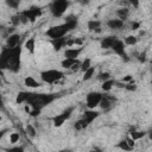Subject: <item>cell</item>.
I'll list each match as a JSON object with an SVG mask.
<instances>
[{
    "label": "cell",
    "mask_w": 152,
    "mask_h": 152,
    "mask_svg": "<svg viewBox=\"0 0 152 152\" xmlns=\"http://www.w3.org/2000/svg\"><path fill=\"white\" fill-rule=\"evenodd\" d=\"M0 121H1V116H0Z\"/></svg>",
    "instance_id": "bcb514c9"
},
{
    "label": "cell",
    "mask_w": 152,
    "mask_h": 152,
    "mask_svg": "<svg viewBox=\"0 0 152 152\" xmlns=\"http://www.w3.org/2000/svg\"><path fill=\"white\" fill-rule=\"evenodd\" d=\"M6 132H7V129H2V131H0V138H1Z\"/></svg>",
    "instance_id": "ee69618b"
},
{
    "label": "cell",
    "mask_w": 152,
    "mask_h": 152,
    "mask_svg": "<svg viewBox=\"0 0 152 152\" xmlns=\"http://www.w3.org/2000/svg\"><path fill=\"white\" fill-rule=\"evenodd\" d=\"M115 147H118V148H120V150H122V151H125V152H131L133 148L127 144V141L124 139V140H121V141H119L116 145H115Z\"/></svg>",
    "instance_id": "cb8c5ba5"
},
{
    "label": "cell",
    "mask_w": 152,
    "mask_h": 152,
    "mask_svg": "<svg viewBox=\"0 0 152 152\" xmlns=\"http://www.w3.org/2000/svg\"><path fill=\"white\" fill-rule=\"evenodd\" d=\"M97 78L104 82V81H107V80H109V78H110V74H109V72H101V74H99Z\"/></svg>",
    "instance_id": "e575fe53"
},
{
    "label": "cell",
    "mask_w": 152,
    "mask_h": 152,
    "mask_svg": "<svg viewBox=\"0 0 152 152\" xmlns=\"http://www.w3.org/2000/svg\"><path fill=\"white\" fill-rule=\"evenodd\" d=\"M137 56H138L137 58H138V61H139L140 63H145V62H146V52H145V51H144V52L138 53Z\"/></svg>",
    "instance_id": "8d00e7d4"
},
{
    "label": "cell",
    "mask_w": 152,
    "mask_h": 152,
    "mask_svg": "<svg viewBox=\"0 0 152 152\" xmlns=\"http://www.w3.org/2000/svg\"><path fill=\"white\" fill-rule=\"evenodd\" d=\"M115 101H116V99L114 96H112L109 94H102V97H101V101H100L99 106L101 107L102 110L107 112V110H109L114 106Z\"/></svg>",
    "instance_id": "30bf717a"
},
{
    "label": "cell",
    "mask_w": 152,
    "mask_h": 152,
    "mask_svg": "<svg viewBox=\"0 0 152 152\" xmlns=\"http://www.w3.org/2000/svg\"><path fill=\"white\" fill-rule=\"evenodd\" d=\"M90 66H91V59H90V58H86V59H83V62H81L80 70H81L82 72H84V71L88 70Z\"/></svg>",
    "instance_id": "4316f807"
},
{
    "label": "cell",
    "mask_w": 152,
    "mask_h": 152,
    "mask_svg": "<svg viewBox=\"0 0 152 152\" xmlns=\"http://www.w3.org/2000/svg\"><path fill=\"white\" fill-rule=\"evenodd\" d=\"M110 49H112L116 55H119L125 62H128V61H129V57H128V55H127L126 51H125V44H124V42L120 40L119 38L114 42V44L112 45Z\"/></svg>",
    "instance_id": "9c48e42d"
},
{
    "label": "cell",
    "mask_w": 152,
    "mask_h": 152,
    "mask_svg": "<svg viewBox=\"0 0 152 152\" xmlns=\"http://www.w3.org/2000/svg\"><path fill=\"white\" fill-rule=\"evenodd\" d=\"M83 51V48L82 46H78V48H69L64 51V56L65 58H69V59H77V57L80 56V53Z\"/></svg>",
    "instance_id": "4fadbf2b"
},
{
    "label": "cell",
    "mask_w": 152,
    "mask_h": 152,
    "mask_svg": "<svg viewBox=\"0 0 152 152\" xmlns=\"http://www.w3.org/2000/svg\"><path fill=\"white\" fill-rule=\"evenodd\" d=\"M118 39V37H115V36H108V37H104V38H102L101 39V49H103V50H108V49H110L112 48V45L114 44V42Z\"/></svg>",
    "instance_id": "9a60e30c"
},
{
    "label": "cell",
    "mask_w": 152,
    "mask_h": 152,
    "mask_svg": "<svg viewBox=\"0 0 152 152\" xmlns=\"http://www.w3.org/2000/svg\"><path fill=\"white\" fill-rule=\"evenodd\" d=\"M82 44H83V40L81 38H71V39H68L66 40V46H71V45L82 46Z\"/></svg>",
    "instance_id": "83f0119b"
},
{
    "label": "cell",
    "mask_w": 152,
    "mask_h": 152,
    "mask_svg": "<svg viewBox=\"0 0 152 152\" xmlns=\"http://www.w3.org/2000/svg\"><path fill=\"white\" fill-rule=\"evenodd\" d=\"M24 83H25V86L28 87V88H38V87H40V83H39L38 81H36L32 76H27V77H25Z\"/></svg>",
    "instance_id": "ffe728a7"
},
{
    "label": "cell",
    "mask_w": 152,
    "mask_h": 152,
    "mask_svg": "<svg viewBox=\"0 0 152 152\" xmlns=\"http://www.w3.org/2000/svg\"><path fill=\"white\" fill-rule=\"evenodd\" d=\"M59 94H43V93H28V97L26 101V104L31 108L30 115L32 118H36L40 114L43 108L49 106L51 102H53L56 99H58Z\"/></svg>",
    "instance_id": "7a4b0ae2"
},
{
    "label": "cell",
    "mask_w": 152,
    "mask_h": 152,
    "mask_svg": "<svg viewBox=\"0 0 152 152\" xmlns=\"http://www.w3.org/2000/svg\"><path fill=\"white\" fill-rule=\"evenodd\" d=\"M140 27V23L139 21H132L131 23V28L132 30H138Z\"/></svg>",
    "instance_id": "f35d334b"
},
{
    "label": "cell",
    "mask_w": 152,
    "mask_h": 152,
    "mask_svg": "<svg viewBox=\"0 0 152 152\" xmlns=\"http://www.w3.org/2000/svg\"><path fill=\"white\" fill-rule=\"evenodd\" d=\"M0 84H1V80H0Z\"/></svg>",
    "instance_id": "7dc6e473"
},
{
    "label": "cell",
    "mask_w": 152,
    "mask_h": 152,
    "mask_svg": "<svg viewBox=\"0 0 152 152\" xmlns=\"http://www.w3.org/2000/svg\"><path fill=\"white\" fill-rule=\"evenodd\" d=\"M121 82H122V83H125V84L131 83V82H134V81H133V76H132V75H126V76L121 80Z\"/></svg>",
    "instance_id": "74e56055"
},
{
    "label": "cell",
    "mask_w": 152,
    "mask_h": 152,
    "mask_svg": "<svg viewBox=\"0 0 152 152\" xmlns=\"http://www.w3.org/2000/svg\"><path fill=\"white\" fill-rule=\"evenodd\" d=\"M87 26H88V30L89 31L95 32V33H100L102 31L101 30V21L100 20H95V19L89 20L88 24H87Z\"/></svg>",
    "instance_id": "2e32d148"
},
{
    "label": "cell",
    "mask_w": 152,
    "mask_h": 152,
    "mask_svg": "<svg viewBox=\"0 0 152 152\" xmlns=\"http://www.w3.org/2000/svg\"><path fill=\"white\" fill-rule=\"evenodd\" d=\"M129 4H131V5H133V6H135V7H138V5H139V2H138V1H131Z\"/></svg>",
    "instance_id": "b9f144b4"
},
{
    "label": "cell",
    "mask_w": 152,
    "mask_h": 152,
    "mask_svg": "<svg viewBox=\"0 0 152 152\" xmlns=\"http://www.w3.org/2000/svg\"><path fill=\"white\" fill-rule=\"evenodd\" d=\"M78 24V19L76 15L74 14H69L65 17V21L63 24H59V25H55V26H51L50 28L46 30L45 34L48 37H50L51 39H57V38H63L65 37V34L68 32H70L71 30L76 28Z\"/></svg>",
    "instance_id": "3957f363"
},
{
    "label": "cell",
    "mask_w": 152,
    "mask_h": 152,
    "mask_svg": "<svg viewBox=\"0 0 152 152\" xmlns=\"http://www.w3.org/2000/svg\"><path fill=\"white\" fill-rule=\"evenodd\" d=\"M94 72H95V68H94V66H90L88 70H86V71L83 72V77H82V80H83V81H89V80L93 77Z\"/></svg>",
    "instance_id": "484cf974"
},
{
    "label": "cell",
    "mask_w": 152,
    "mask_h": 152,
    "mask_svg": "<svg viewBox=\"0 0 152 152\" xmlns=\"http://www.w3.org/2000/svg\"><path fill=\"white\" fill-rule=\"evenodd\" d=\"M64 77V72L57 69H49V70H44L40 71V78L44 83L48 84H52L59 80H62Z\"/></svg>",
    "instance_id": "277c9868"
},
{
    "label": "cell",
    "mask_w": 152,
    "mask_h": 152,
    "mask_svg": "<svg viewBox=\"0 0 152 152\" xmlns=\"http://www.w3.org/2000/svg\"><path fill=\"white\" fill-rule=\"evenodd\" d=\"M137 84L134 83V82H131V83H127V84H125V89L126 90H128V91H135L137 90Z\"/></svg>",
    "instance_id": "836d02e7"
},
{
    "label": "cell",
    "mask_w": 152,
    "mask_h": 152,
    "mask_svg": "<svg viewBox=\"0 0 152 152\" xmlns=\"http://www.w3.org/2000/svg\"><path fill=\"white\" fill-rule=\"evenodd\" d=\"M25 48L27 49V51L31 55L34 53V49H36V39H34V37H31L25 42Z\"/></svg>",
    "instance_id": "44dd1931"
},
{
    "label": "cell",
    "mask_w": 152,
    "mask_h": 152,
    "mask_svg": "<svg viewBox=\"0 0 152 152\" xmlns=\"http://www.w3.org/2000/svg\"><path fill=\"white\" fill-rule=\"evenodd\" d=\"M125 140L127 141V144H128V145H129V146H131L132 148H134V145H135V141H134L133 139H131L129 137H127V138H126Z\"/></svg>",
    "instance_id": "ab89813d"
},
{
    "label": "cell",
    "mask_w": 152,
    "mask_h": 152,
    "mask_svg": "<svg viewBox=\"0 0 152 152\" xmlns=\"http://www.w3.org/2000/svg\"><path fill=\"white\" fill-rule=\"evenodd\" d=\"M100 116V112H96L95 109H88V110H86L83 114H82V116H81V119L82 120H84L86 122H87V125L89 126L96 118H99Z\"/></svg>",
    "instance_id": "8fae6325"
},
{
    "label": "cell",
    "mask_w": 152,
    "mask_h": 152,
    "mask_svg": "<svg viewBox=\"0 0 152 152\" xmlns=\"http://www.w3.org/2000/svg\"><path fill=\"white\" fill-rule=\"evenodd\" d=\"M20 13L25 17V19H26L27 21H30V23H34L36 19H37L38 17L42 15L43 11H42V7H39V6H31L30 8L24 10V11H21Z\"/></svg>",
    "instance_id": "52a82bcc"
},
{
    "label": "cell",
    "mask_w": 152,
    "mask_h": 152,
    "mask_svg": "<svg viewBox=\"0 0 152 152\" xmlns=\"http://www.w3.org/2000/svg\"><path fill=\"white\" fill-rule=\"evenodd\" d=\"M107 26L112 30H120L124 27V21H121L120 19H109L107 21Z\"/></svg>",
    "instance_id": "ac0fdd59"
},
{
    "label": "cell",
    "mask_w": 152,
    "mask_h": 152,
    "mask_svg": "<svg viewBox=\"0 0 152 152\" xmlns=\"http://www.w3.org/2000/svg\"><path fill=\"white\" fill-rule=\"evenodd\" d=\"M128 14H129V10L124 7V8H119L116 11V15H118V19H120L121 21H125L127 18H128Z\"/></svg>",
    "instance_id": "603a6c76"
},
{
    "label": "cell",
    "mask_w": 152,
    "mask_h": 152,
    "mask_svg": "<svg viewBox=\"0 0 152 152\" xmlns=\"http://www.w3.org/2000/svg\"><path fill=\"white\" fill-rule=\"evenodd\" d=\"M69 6H70V1H68V0H53L50 4L49 8H50L51 14L55 18H61L65 13V11Z\"/></svg>",
    "instance_id": "5b68a950"
},
{
    "label": "cell",
    "mask_w": 152,
    "mask_h": 152,
    "mask_svg": "<svg viewBox=\"0 0 152 152\" xmlns=\"http://www.w3.org/2000/svg\"><path fill=\"white\" fill-rule=\"evenodd\" d=\"M77 63H80L78 59H69V58H64V59L61 62V65H62L64 69H69V70H71V68H72L75 64H77Z\"/></svg>",
    "instance_id": "d6986e66"
},
{
    "label": "cell",
    "mask_w": 152,
    "mask_h": 152,
    "mask_svg": "<svg viewBox=\"0 0 152 152\" xmlns=\"http://www.w3.org/2000/svg\"><path fill=\"white\" fill-rule=\"evenodd\" d=\"M27 97H28V91H19V93L17 94V97H15V103H17V104L26 103Z\"/></svg>",
    "instance_id": "7402d4cb"
},
{
    "label": "cell",
    "mask_w": 152,
    "mask_h": 152,
    "mask_svg": "<svg viewBox=\"0 0 152 152\" xmlns=\"http://www.w3.org/2000/svg\"><path fill=\"white\" fill-rule=\"evenodd\" d=\"M5 2H6L7 6H10L11 8H14V10H17L19 7V5H20L19 0H6Z\"/></svg>",
    "instance_id": "4dcf8cb0"
},
{
    "label": "cell",
    "mask_w": 152,
    "mask_h": 152,
    "mask_svg": "<svg viewBox=\"0 0 152 152\" xmlns=\"http://www.w3.org/2000/svg\"><path fill=\"white\" fill-rule=\"evenodd\" d=\"M102 94L99 91H90L87 97H86V104L88 107V109H95V107L99 106L100 101H101Z\"/></svg>",
    "instance_id": "ba28073f"
},
{
    "label": "cell",
    "mask_w": 152,
    "mask_h": 152,
    "mask_svg": "<svg viewBox=\"0 0 152 152\" xmlns=\"http://www.w3.org/2000/svg\"><path fill=\"white\" fill-rule=\"evenodd\" d=\"M25 131H26V133H27V135H28L30 138H34V137L37 135V131H36V128H34L32 125H26Z\"/></svg>",
    "instance_id": "f1b7e54d"
},
{
    "label": "cell",
    "mask_w": 152,
    "mask_h": 152,
    "mask_svg": "<svg viewBox=\"0 0 152 152\" xmlns=\"http://www.w3.org/2000/svg\"><path fill=\"white\" fill-rule=\"evenodd\" d=\"M128 133H129L128 137H129L131 139H133L134 141H135V140H139V139H141V138H144V137L146 135V132H144V131H137L134 127H131Z\"/></svg>",
    "instance_id": "e0dca14e"
},
{
    "label": "cell",
    "mask_w": 152,
    "mask_h": 152,
    "mask_svg": "<svg viewBox=\"0 0 152 152\" xmlns=\"http://www.w3.org/2000/svg\"><path fill=\"white\" fill-rule=\"evenodd\" d=\"M7 152H25V148L23 146H14V147H11L10 150H7Z\"/></svg>",
    "instance_id": "d590c367"
},
{
    "label": "cell",
    "mask_w": 152,
    "mask_h": 152,
    "mask_svg": "<svg viewBox=\"0 0 152 152\" xmlns=\"http://www.w3.org/2000/svg\"><path fill=\"white\" fill-rule=\"evenodd\" d=\"M2 108H4V101H2L1 95H0V109H2Z\"/></svg>",
    "instance_id": "7bdbcfd3"
},
{
    "label": "cell",
    "mask_w": 152,
    "mask_h": 152,
    "mask_svg": "<svg viewBox=\"0 0 152 152\" xmlns=\"http://www.w3.org/2000/svg\"><path fill=\"white\" fill-rule=\"evenodd\" d=\"M61 152H72V151L71 150H62Z\"/></svg>",
    "instance_id": "f6af8a7d"
},
{
    "label": "cell",
    "mask_w": 152,
    "mask_h": 152,
    "mask_svg": "<svg viewBox=\"0 0 152 152\" xmlns=\"http://www.w3.org/2000/svg\"><path fill=\"white\" fill-rule=\"evenodd\" d=\"M11 24L13 25V27H15V26H18L19 24H21V23H20L19 13H17V14H14V15H12V17H11Z\"/></svg>",
    "instance_id": "1f68e13d"
},
{
    "label": "cell",
    "mask_w": 152,
    "mask_h": 152,
    "mask_svg": "<svg viewBox=\"0 0 152 152\" xmlns=\"http://www.w3.org/2000/svg\"><path fill=\"white\" fill-rule=\"evenodd\" d=\"M138 43V37L135 36H127L125 38V44L127 45H135Z\"/></svg>",
    "instance_id": "f546056e"
},
{
    "label": "cell",
    "mask_w": 152,
    "mask_h": 152,
    "mask_svg": "<svg viewBox=\"0 0 152 152\" xmlns=\"http://www.w3.org/2000/svg\"><path fill=\"white\" fill-rule=\"evenodd\" d=\"M74 110H75V107H68V108L64 109L61 114L55 115V116L52 118V124H53V126H55V127H61L66 120L70 119V116L72 115Z\"/></svg>",
    "instance_id": "8992f818"
},
{
    "label": "cell",
    "mask_w": 152,
    "mask_h": 152,
    "mask_svg": "<svg viewBox=\"0 0 152 152\" xmlns=\"http://www.w3.org/2000/svg\"><path fill=\"white\" fill-rule=\"evenodd\" d=\"M21 44L13 49L4 46L0 52V70H10L11 72H19L21 68Z\"/></svg>",
    "instance_id": "6da1fadb"
},
{
    "label": "cell",
    "mask_w": 152,
    "mask_h": 152,
    "mask_svg": "<svg viewBox=\"0 0 152 152\" xmlns=\"http://www.w3.org/2000/svg\"><path fill=\"white\" fill-rule=\"evenodd\" d=\"M18 140H19V133L14 132V133L10 134V142L11 144H15V142H18Z\"/></svg>",
    "instance_id": "d6a6232c"
},
{
    "label": "cell",
    "mask_w": 152,
    "mask_h": 152,
    "mask_svg": "<svg viewBox=\"0 0 152 152\" xmlns=\"http://www.w3.org/2000/svg\"><path fill=\"white\" fill-rule=\"evenodd\" d=\"M89 152H103V151H102V150H101L99 146H94V147H93V148H91Z\"/></svg>",
    "instance_id": "60d3db41"
},
{
    "label": "cell",
    "mask_w": 152,
    "mask_h": 152,
    "mask_svg": "<svg viewBox=\"0 0 152 152\" xmlns=\"http://www.w3.org/2000/svg\"><path fill=\"white\" fill-rule=\"evenodd\" d=\"M114 83H115V81L112 80V78H109V80H107V81H104V82L102 83L101 88H102L103 91H109V90L112 89V87L114 86Z\"/></svg>",
    "instance_id": "d4e9b609"
},
{
    "label": "cell",
    "mask_w": 152,
    "mask_h": 152,
    "mask_svg": "<svg viewBox=\"0 0 152 152\" xmlns=\"http://www.w3.org/2000/svg\"><path fill=\"white\" fill-rule=\"evenodd\" d=\"M66 40H68V38L63 37V38L51 39L50 43H51V45H52V48H53L55 51H59V50H62L64 46H66Z\"/></svg>",
    "instance_id": "5bb4252c"
},
{
    "label": "cell",
    "mask_w": 152,
    "mask_h": 152,
    "mask_svg": "<svg viewBox=\"0 0 152 152\" xmlns=\"http://www.w3.org/2000/svg\"><path fill=\"white\" fill-rule=\"evenodd\" d=\"M20 39H21V37H20V34H18V33H12V34H10L7 38H6V48H8V49H13V48H15V46H18L19 44H20Z\"/></svg>",
    "instance_id": "7c38bea8"
}]
</instances>
